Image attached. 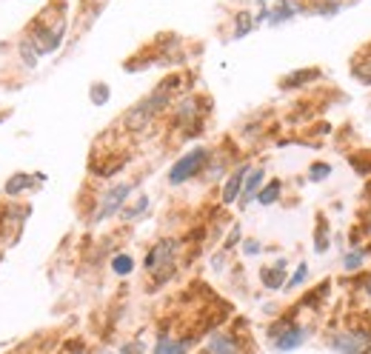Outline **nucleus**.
<instances>
[{"mask_svg": "<svg viewBox=\"0 0 371 354\" xmlns=\"http://www.w3.org/2000/svg\"><path fill=\"white\" fill-rule=\"evenodd\" d=\"M326 246H329V243H326V220L320 218V231H317V246H314V249H317V251H326Z\"/></svg>", "mask_w": 371, "mask_h": 354, "instance_id": "bb28decb", "label": "nucleus"}, {"mask_svg": "<svg viewBox=\"0 0 371 354\" xmlns=\"http://www.w3.org/2000/svg\"><path fill=\"white\" fill-rule=\"evenodd\" d=\"M89 98H91V103L95 106H103V103H109V98H111V89L106 86V83H95L89 89Z\"/></svg>", "mask_w": 371, "mask_h": 354, "instance_id": "412c9836", "label": "nucleus"}, {"mask_svg": "<svg viewBox=\"0 0 371 354\" xmlns=\"http://www.w3.org/2000/svg\"><path fill=\"white\" fill-rule=\"evenodd\" d=\"M206 354H248V351H243L237 335H231V332H215L212 340H208V346H206Z\"/></svg>", "mask_w": 371, "mask_h": 354, "instance_id": "6e6552de", "label": "nucleus"}, {"mask_svg": "<svg viewBox=\"0 0 371 354\" xmlns=\"http://www.w3.org/2000/svg\"><path fill=\"white\" fill-rule=\"evenodd\" d=\"M251 29H254V17H251L248 12H237V20H235V37H246Z\"/></svg>", "mask_w": 371, "mask_h": 354, "instance_id": "aec40b11", "label": "nucleus"}, {"mask_svg": "<svg viewBox=\"0 0 371 354\" xmlns=\"http://www.w3.org/2000/svg\"><path fill=\"white\" fill-rule=\"evenodd\" d=\"M363 266V251H352L345 254V272H357Z\"/></svg>", "mask_w": 371, "mask_h": 354, "instance_id": "a878e982", "label": "nucleus"}, {"mask_svg": "<svg viewBox=\"0 0 371 354\" xmlns=\"http://www.w3.org/2000/svg\"><path fill=\"white\" fill-rule=\"evenodd\" d=\"M332 348L337 354H368L371 351V335L368 332H343L332 340Z\"/></svg>", "mask_w": 371, "mask_h": 354, "instance_id": "0eeeda50", "label": "nucleus"}, {"mask_svg": "<svg viewBox=\"0 0 371 354\" xmlns=\"http://www.w3.org/2000/svg\"><path fill=\"white\" fill-rule=\"evenodd\" d=\"M35 180H46L43 175H37V177H32L29 172H15L9 180H6V186H3V192L9 195V197H17V195H23V192H29V188H32V183Z\"/></svg>", "mask_w": 371, "mask_h": 354, "instance_id": "9b49d317", "label": "nucleus"}, {"mask_svg": "<svg viewBox=\"0 0 371 354\" xmlns=\"http://www.w3.org/2000/svg\"><path fill=\"white\" fill-rule=\"evenodd\" d=\"M329 3H334V0H329Z\"/></svg>", "mask_w": 371, "mask_h": 354, "instance_id": "72a5a7b5", "label": "nucleus"}, {"mask_svg": "<svg viewBox=\"0 0 371 354\" xmlns=\"http://www.w3.org/2000/svg\"><path fill=\"white\" fill-rule=\"evenodd\" d=\"M177 126H200V103L197 100H180L177 103V114H174Z\"/></svg>", "mask_w": 371, "mask_h": 354, "instance_id": "f8f14e48", "label": "nucleus"}, {"mask_svg": "<svg viewBox=\"0 0 371 354\" xmlns=\"http://www.w3.org/2000/svg\"><path fill=\"white\" fill-rule=\"evenodd\" d=\"M306 277H309V266H306V263H300V266H297V272L291 274V280L286 283V286H289V289H297V286H303V283H306Z\"/></svg>", "mask_w": 371, "mask_h": 354, "instance_id": "b1692460", "label": "nucleus"}, {"mask_svg": "<svg viewBox=\"0 0 371 354\" xmlns=\"http://www.w3.org/2000/svg\"><path fill=\"white\" fill-rule=\"evenodd\" d=\"M106 354H114V351H106Z\"/></svg>", "mask_w": 371, "mask_h": 354, "instance_id": "473e14b6", "label": "nucleus"}, {"mask_svg": "<svg viewBox=\"0 0 371 354\" xmlns=\"http://www.w3.org/2000/svg\"><path fill=\"white\" fill-rule=\"evenodd\" d=\"M243 249H246V254H260V251H263V246H260V243H246Z\"/></svg>", "mask_w": 371, "mask_h": 354, "instance_id": "c756f323", "label": "nucleus"}, {"mask_svg": "<svg viewBox=\"0 0 371 354\" xmlns=\"http://www.w3.org/2000/svg\"><path fill=\"white\" fill-rule=\"evenodd\" d=\"M189 348H192V340H177L169 332H160L152 354H189Z\"/></svg>", "mask_w": 371, "mask_h": 354, "instance_id": "9d476101", "label": "nucleus"}, {"mask_svg": "<svg viewBox=\"0 0 371 354\" xmlns=\"http://www.w3.org/2000/svg\"><path fill=\"white\" fill-rule=\"evenodd\" d=\"M132 183H118V186H111L109 192H103L100 195V203H98V209H95V223H103V220H109L111 215H118V211H123V206H126V200H129V195H132Z\"/></svg>", "mask_w": 371, "mask_h": 354, "instance_id": "423d86ee", "label": "nucleus"}, {"mask_svg": "<svg viewBox=\"0 0 371 354\" xmlns=\"http://www.w3.org/2000/svg\"><path fill=\"white\" fill-rule=\"evenodd\" d=\"M60 354H89V351H86V343H83V340H69V343L60 348Z\"/></svg>", "mask_w": 371, "mask_h": 354, "instance_id": "393cba45", "label": "nucleus"}, {"mask_svg": "<svg viewBox=\"0 0 371 354\" xmlns=\"http://www.w3.org/2000/svg\"><path fill=\"white\" fill-rule=\"evenodd\" d=\"M120 354H143V343H141V340H134V343H126Z\"/></svg>", "mask_w": 371, "mask_h": 354, "instance_id": "cd10ccee", "label": "nucleus"}, {"mask_svg": "<svg viewBox=\"0 0 371 354\" xmlns=\"http://www.w3.org/2000/svg\"><path fill=\"white\" fill-rule=\"evenodd\" d=\"M280 192H283V183H280V180H269V186L260 188L257 203H260V206H271V203L280 200Z\"/></svg>", "mask_w": 371, "mask_h": 354, "instance_id": "2eb2a0df", "label": "nucleus"}, {"mask_svg": "<svg viewBox=\"0 0 371 354\" xmlns=\"http://www.w3.org/2000/svg\"><path fill=\"white\" fill-rule=\"evenodd\" d=\"M177 86H180V78H169L166 83H160V86L149 94V98H143L134 109H129V112H126V129H129V132H141V129L152 126L154 117L172 103Z\"/></svg>", "mask_w": 371, "mask_h": 354, "instance_id": "f257e3e1", "label": "nucleus"}, {"mask_svg": "<svg viewBox=\"0 0 371 354\" xmlns=\"http://www.w3.org/2000/svg\"><path fill=\"white\" fill-rule=\"evenodd\" d=\"M146 209H149V197H146V195H141V197H137L132 206H123L120 215H123V220H137V218H141Z\"/></svg>", "mask_w": 371, "mask_h": 354, "instance_id": "dca6fc26", "label": "nucleus"}, {"mask_svg": "<svg viewBox=\"0 0 371 354\" xmlns=\"http://www.w3.org/2000/svg\"><path fill=\"white\" fill-rule=\"evenodd\" d=\"M365 292H368V297H371V277H368V283H365Z\"/></svg>", "mask_w": 371, "mask_h": 354, "instance_id": "7c9ffc66", "label": "nucleus"}, {"mask_svg": "<svg viewBox=\"0 0 371 354\" xmlns=\"http://www.w3.org/2000/svg\"><path fill=\"white\" fill-rule=\"evenodd\" d=\"M354 75L360 78V83L371 86V46H368V52L363 55V60H360V63H354Z\"/></svg>", "mask_w": 371, "mask_h": 354, "instance_id": "f3484780", "label": "nucleus"}, {"mask_svg": "<svg viewBox=\"0 0 371 354\" xmlns=\"http://www.w3.org/2000/svg\"><path fill=\"white\" fill-rule=\"evenodd\" d=\"M240 243V226H235L231 229V234H228V240H226V249H235Z\"/></svg>", "mask_w": 371, "mask_h": 354, "instance_id": "c85d7f7f", "label": "nucleus"}, {"mask_svg": "<svg viewBox=\"0 0 371 354\" xmlns=\"http://www.w3.org/2000/svg\"><path fill=\"white\" fill-rule=\"evenodd\" d=\"M63 35H66V20H60L57 26H46L43 17H37L26 32V40L37 49V55H49V52L60 49Z\"/></svg>", "mask_w": 371, "mask_h": 354, "instance_id": "39448f33", "label": "nucleus"}, {"mask_svg": "<svg viewBox=\"0 0 371 354\" xmlns=\"http://www.w3.org/2000/svg\"><path fill=\"white\" fill-rule=\"evenodd\" d=\"M329 175H332V166H329V163H314V166L309 169V180H311V183L326 180Z\"/></svg>", "mask_w": 371, "mask_h": 354, "instance_id": "4be33fe9", "label": "nucleus"}, {"mask_svg": "<svg viewBox=\"0 0 371 354\" xmlns=\"http://www.w3.org/2000/svg\"><path fill=\"white\" fill-rule=\"evenodd\" d=\"M248 172H251L248 166H240V169L231 172V177H228L226 186H223V203H226V206H231V203H237V200H240V195H243V183H246V175H248Z\"/></svg>", "mask_w": 371, "mask_h": 354, "instance_id": "1a4fd4ad", "label": "nucleus"}, {"mask_svg": "<svg viewBox=\"0 0 371 354\" xmlns=\"http://www.w3.org/2000/svg\"><path fill=\"white\" fill-rule=\"evenodd\" d=\"M263 177H266V172H263V169H251V172L246 175L243 195H240V206H248L251 200H257L260 188H263Z\"/></svg>", "mask_w": 371, "mask_h": 354, "instance_id": "ddd939ff", "label": "nucleus"}, {"mask_svg": "<svg viewBox=\"0 0 371 354\" xmlns=\"http://www.w3.org/2000/svg\"><path fill=\"white\" fill-rule=\"evenodd\" d=\"M111 272H114V274H120V277L132 274V272H134L132 254H118V257H114V260H111Z\"/></svg>", "mask_w": 371, "mask_h": 354, "instance_id": "a211bd4d", "label": "nucleus"}, {"mask_svg": "<svg viewBox=\"0 0 371 354\" xmlns=\"http://www.w3.org/2000/svg\"><path fill=\"white\" fill-rule=\"evenodd\" d=\"M260 3H263V6H266V3H269V0H260ZM274 3H277V0H274Z\"/></svg>", "mask_w": 371, "mask_h": 354, "instance_id": "2f4dec72", "label": "nucleus"}, {"mask_svg": "<svg viewBox=\"0 0 371 354\" xmlns=\"http://www.w3.org/2000/svg\"><path fill=\"white\" fill-rule=\"evenodd\" d=\"M208 160H212V152H208L206 146H197V149H192V152H186V154L174 163V166L169 169V183H172V186H183L186 180L197 177L200 172H206Z\"/></svg>", "mask_w": 371, "mask_h": 354, "instance_id": "20e7f679", "label": "nucleus"}, {"mask_svg": "<svg viewBox=\"0 0 371 354\" xmlns=\"http://www.w3.org/2000/svg\"><path fill=\"white\" fill-rule=\"evenodd\" d=\"M320 72L317 69H306V72H294V75H289L286 80H283V86H300V83H306V78H317Z\"/></svg>", "mask_w": 371, "mask_h": 354, "instance_id": "5701e85b", "label": "nucleus"}, {"mask_svg": "<svg viewBox=\"0 0 371 354\" xmlns=\"http://www.w3.org/2000/svg\"><path fill=\"white\" fill-rule=\"evenodd\" d=\"M260 280L266 289H283L286 283V260H274V266H263L260 269Z\"/></svg>", "mask_w": 371, "mask_h": 354, "instance_id": "4468645a", "label": "nucleus"}, {"mask_svg": "<svg viewBox=\"0 0 371 354\" xmlns=\"http://www.w3.org/2000/svg\"><path fill=\"white\" fill-rule=\"evenodd\" d=\"M177 249H180V243L174 238H163V240H157L149 249L146 260H143V269L154 277L157 286H163V283L177 272Z\"/></svg>", "mask_w": 371, "mask_h": 354, "instance_id": "f03ea898", "label": "nucleus"}, {"mask_svg": "<svg viewBox=\"0 0 371 354\" xmlns=\"http://www.w3.org/2000/svg\"><path fill=\"white\" fill-rule=\"evenodd\" d=\"M20 57H23V66H29V69L37 66V57H40V55H37V49H35V46H32L26 37L20 40Z\"/></svg>", "mask_w": 371, "mask_h": 354, "instance_id": "6ab92c4d", "label": "nucleus"}, {"mask_svg": "<svg viewBox=\"0 0 371 354\" xmlns=\"http://www.w3.org/2000/svg\"><path fill=\"white\" fill-rule=\"evenodd\" d=\"M269 340H271V346L277 348V351H294V348H300L306 340H309V332L300 323H294V317L291 315H286V317H280L274 326H269Z\"/></svg>", "mask_w": 371, "mask_h": 354, "instance_id": "7ed1b4c3", "label": "nucleus"}]
</instances>
